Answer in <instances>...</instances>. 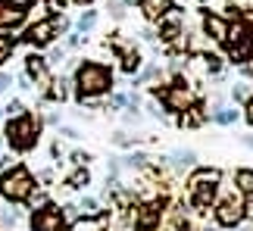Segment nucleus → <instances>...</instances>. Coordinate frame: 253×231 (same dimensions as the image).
Masks as SVG:
<instances>
[{
	"label": "nucleus",
	"instance_id": "28",
	"mask_svg": "<svg viewBox=\"0 0 253 231\" xmlns=\"http://www.w3.org/2000/svg\"><path fill=\"white\" fill-rule=\"evenodd\" d=\"M6 113H9V116H19V113H22V100H9Z\"/></svg>",
	"mask_w": 253,
	"mask_h": 231
},
{
	"label": "nucleus",
	"instance_id": "25",
	"mask_svg": "<svg viewBox=\"0 0 253 231\" xmlns=\"http://www.w3.org/2000/svg\"><path fill=\"white\" fill-rule=\"evenodd\" d=\"M9 84H13V75H9V72H0V94L9 91Z\"/></svg>",
	"mask_w": 253,
	"mask_h": 231
},
{
	"label": "nucleus",
	"instance_id": "17",
	"mask_svg": "<svg viewBox=\"0 0 253 231\" xmlns=\"http://www.w3.org/2000/svg\"><path fill=\"white\" fill-rule=\"evenodd\" d=\"M13 47H16V38L13 35H0V63L3 60H9V53H13Z\"/></svg>",
	"mask_w": 253,
	"mask_h": 231
},
{
	"label": "nucleus",
	"instance_id": "4",
	"mask_svg": "<svg viewBox=\"0 0 253 231\" xmlns=\"http://www.w3.org/2000/svg\"><path fill=\"white\" fill-rule=\"evenodd\" d=\"M216 185H219V172L216 169H200L191 175V197L197 206H210L216 200Z\"/></svg>",
	"mask_w": 253,
	"mask_h": 231
},
{
	"label": "nucleus",
	"instance_id": "3",
	"mask_svg": "<svg viewBox=\"0 0 253 231\" xmlns=\"http://www.w3.org/2000/svg\"><path fill=\"white\" fill-rule=\"evenodd\" d=\"M3 134H6V144L13 150H19V153L32 150L35 144H38V122H35V116H28V113L13 116Z\"/></svg>",
	"mask_w": 253,
	"mask_h": 231
},
{
	"label": "nucleus",
	"instance_id": "15",
	"mask_svg": "<svg viewBox=\"0 0 253 231\" xmlns=\"http://www.w3.org/2000/svg\"><path fill=\"white\" fill-rule=\"evenodd\" d=\"M247 38H250V28H247L244 22H235V25H228V35H225V41L238 44V41H247Z\"/></svg>",
	"mask_w": 253,
	"mask_h": 231
},
{
	"label": "nucleus",
	"instance_id": "32",
	"mask_svg": "<svg viewBox=\"0 0 253 231\" xmlns=\"http://www.w3.org/2000/svg\"><path fill=\"white\" fill-rule=\"evenodd\" d=\"M125 3H138V0H125Z\"/></svg>",
	"mask_w": 253,
	"mask_h": 231
},
{
	"label": "nucleus",
	"instance_id": "34",
	"mask_svg": "<svg viewBox=\"0 0 253 231\" xmlns=\"http://www.w3.org/2000/svg\"><path fill=\"white\" fill-rule=\"evenodd\" d=\"M82 3H87V0H82Z\"/></svg>",
	"mask_w": 253,
	"mask_h": 231
},
{
	"label": "nucleus",
	"instance_id": "30",
	"mask_svg": "<svg viewBox=\"0 0 253 231\" xmlns=\"http://www.w3.org/2000/svg\"><path fill=\"white\" fill-rule=\"evenodd\" d=\"M235 97L238 100H247V88H244V84H238V88H235Z\"/></svg>",
	"mask_w": 253,
	"mask_h": 231
},
{
	"label": "nucleus",
	"instance_id": "33",
	"mask_svg": "<svg viewBox=\"0 0 253 231\" xmlns=\"http://www.w3.org/2000/svg\"><path fill=\"white\" fill-rule=\"evenodd\" d=\"M0 116H3V107H0Z\"/></svg>",
	"mask_w": 253,
	"mask_h": 231
},
{
	"label": "nucleus",
	"instance_id": "22",
	"mask_svg": "<svg viewBox=\"0 0 253 231\" xmlns=\"http://www.w3.org/2000/svg\"><path fill=\"white\" fill-rule=\"evenodd\" d=\"M172 159H175V166L181 169V166H191V162H194V153H191V150H178Z\"/></svg>",
	"mask_w": 253,
	"mask_h": 231
},
{
	"label": "nucleus",
	"instance_id": "2",
	"mask_svg": "<svg viewBox=\"0 0 253 231\" xmlns=\"http://www.w3.org/2000/svg\"><path fill=\"white\" fill-rule=\"evenodd\" d=\"M32 191H35V178L25 166H9V172L0 175V197L9 200V203H25Z\"/></svg>",
	"mask_w": 253,
	"mask_h": 231
},
{
	"label": "nucleus",
	"instance_id": "31",
	"mask_svg": "<svg viewBox=\"0 0 253 231\" xmlns=\"http://www.w3.org/2000/svg\"><path fill=\"white\" fill-rule=\"evenodd\" d=\"M247 122H250V125H253V100H250V103H247Z\"/></svg>",
	"mask_w": 253,
	"mask_h": 231
},
{
	"label": "nucleus",
	"instance_id": "24",
	"mask_svg": "<svg viewBox=\"0 0 253 231\" xmlns=\"http://www.w3.org/2000/svg\"><path fill=\"white\" fill-rule=\"evenodd\" d=\"M16 222H19V213H16V209H6V213H3V225L16 228Z\"/></svg>",
	"mask_w": 253,
	"mask_h": 231
},
{
	"label": "nucleus",
	"instance_id": "18",
	"mask_svg": "<svg viewBox=\"0 0 253 231\" xmlns=\"http://www.w3.org/2000/svg\"><path fill=\"white\" fill-rule=\"evenodd\" d=\"M212 119H216V122H222V125H228V122H235V110L216 107V110H212Z\"/></svg>",
	"mask_w": 253,
	"mask_h": 231
},
{
	"label": "nucleus",
	"instance_id": "16",
	"mask_svg": "<svg viewBox=\"0 0 253 231\" xmlns=\"http://www.w3.org/2000/svg\"><path fill=\"white\" fill-rule=\"evenodd\" d=\"M69 231H103V228H100V222H97V216H82Z\"/></svg>",
	"mask_w": 253,
	"mask_h": 231
},
{
	"label": "nucleus",
	"instance_id": "19",
	"mask_svg": "<svg viewBox=\"0 0 253 231\" xmlns=\"http://www.w3.org/2000/svg\"><path fill=\"white\" fill-rule=\"evenodd\" d=\"M75 209H79L82 216H97V213H100V209H97V200H91V197H84Z\"/></svg>",
	"mask_w": 253,
	"mask_h": 231
},
{
	"label": "nucleus",
	"instance_id": "21",
	"mask_svg": "<svg viewBox=\"0 0 253 231\" xmlns=\"http://www.w3.org/2000/svg\"><path fill=\"white\" fill-rule=\"evenodd\" d=\"M87 181H91V175H87V169H84V172H75V175L69 178V188H75V191H79V188H84V185H87Z\"/></svg>",
	"mask_w": 253,
	"mask_h": 231
},
{
	"label": "nucleus",
	"instance_id": "29",
	"mask_svg": "<svg viewBox=\"0 0 253 231\" xmlns=\"http://www.w3.org/2000/svg\"><path fill=\"white\" fill-rule=\"evenodd\" d=\"M19 88H25V91H32L35 84H32V78H28V75H22V78H19Z\"/></svg>",
	"mask_w": 253,
	"mask_h": 231
},
{
	"label": "nucleus",
	"instance_id": "10",
	"mask_svg": "<svg viewBox=\"0 0 253 231\" xmlns=\"http://www.w3.org/2000/svg\"><path fill=\"white\" fill-rule=\"evenodd\" d=\"M203 32H207L212 41H225L228 22H225V19H219V16H203Z\"/></svg>",
	"mask_w": 253,
	"mask_h": 231
},
{
	"label": "nucleus",
	"instance_id": "26",
	"mask_svg": "<svg viewBox=\"0 0 253 231\" xmlns=\"http://www.w3.org/2000/svg\"><path fill=\"white\" fill-rule=\"evenodd\" d=\"M3 3H9V6H16V9H28L35 3V0H3Z\"/></svg>",
	"mask_w": 253,
	"mask_h": 231
},
{
	"label": "nucleus",
	"instance_id": "8",
	"mask_svg": "<svg viewBox=\"0 0 253 231\" xmlns=\"http://www.w3.org/2000/svg\"><path fill=\"white\" fill-rule=\"evenodd\" d=\"M25 75H28L32 81H38V88H44V84L50 81V72H47V60H44V56H38V53L25 56Z\"/></svg>",
	"mask_w": 253,
	"mask_h": 231
},
{
	"label": "nucleus",
	"instance_id": "5",
	"mask_svg": "<svg viewBox=\"0 0 253 231\" xmlns=\"http://www.w3.org/2000/svg\"><path fill=\"white\" fill-rule=\"evenodd\" d=\"M63 222H66L63 209H56L53 203H44L32 213V231H60Z\"/></svg>",
	"mask_w": 253,
	"mask_h": 231
},
{
	"label": "nucleus",
	"instance_id": "6",
	"mask_svg": "<svg viewBox=\"0 0 253 231\" xmlns=\"http://www.w3.org/2000/svg\"><path fill=\"white\" fill-rule=\"evenodd\" d=\"M53 35H56V16L41 19V22L28 25L25 41H28V44H35V47H44V44H50V41H53Z\"/></svg>",
	"mask_w": 253,
	"mask_h": 231
},
{
	"label": "nucleus",
	"instance_id": "27",
	"mask_svg": "<svg viewBox=\"0 0 253 231\" xmlns=\"http://www.w3.org/2000/svg\"><path fill=\"white\" fill-rule=\"evenodd\" d=\"M110 107H128V97H125V94H116V97H110Z\"/></svg>",
	"mask_w": 253,
	"mask_h": 231
},
{
	"label": "nucleus",
	"instance_id": "13",
	"mask_svg": "<svg viewBox=\"0 0 253 231\" xmlns=\"http://www.w3.org/2000/svg\"><path fill=\"white\" fill-rule=\"evenodd\" d=\"M253 56V41L247 38V41H238V44H231V60L235 63H247Z\"/></svg>",
	"mask_w": 253,
	"mask_h": 231
},
{
	"label": "nucleus",
	"instance_id": "20",
	"mask_svg": "<svg viewBox=\"0 0 253 231\" xmlns=\"http://www.w3.org/2000/svg\"><path fill=\"white\" fill-rule=\"evenodd\" d=\"M94 22H97V13H94V9H87V13L79 19V32H82V35H84V32H91Z\"/></svg>",
	"mask_w": 253,
	"mask_h": 231
},
{
	"label": "nucleus",
	"instance_id": "9",
	"mask_svg": "<svg viewBox=\"0 0 253 231\" xmlns=\"http://www.w3.org/2000/svg\"><path fill=\"white\" fill-rule=\"evenodd\" d=\"M131 222L138 225L141 231L153 228V225L160 222V203H157V206H141V209H134V213H131Z\"/></svg>",
	"mask_w": 253,
	"mask_h": 231
},
{
	"label": "nucleus",
	"instance_id": "23",
	"mask_svg": "<svg viewBox=\"0 0 253 231\" xmlns=\"http://www.w3.org/2000/svg\"><path fill=\"white\" fill-rule=\"evenodd\" d=\"M125 72H134V69H138V66H141V56L138 53H128V56H125Z\"/></svg>",
	"mask_w": 253,
	"mask_h": 231
},
{
	"label": "nucleus",
	"instance_id": "12",
	"mask_svg": "<svg viewBox=\"0 0 253 231\" xmlns=\"http://www.w3.org/2000/svg\"><path fill=\"white\" fill-rule=\"evenodd\" d=\"M144 13H147V19H163L172 9V0H141Z\"/></svg>",
	"mask_w": 253,
	"mask_h": 231
},
{
	"label": "nucleus",
	"instance_id": "14",
	"mask_svg": "<svg viewBox=\"0 0 253 231\" xmlns=\"http://www.w3.org/2000/svg\"><path fill=\"white\" fill-rule=\"evenodd\" d=\"M235 181H238V191H241V194L253 197V169H238L235 172Z\"/></svg>",
	"mask_w": 253,
	"mask_h": 231
},
{
	"label": "nucleus",
	"instance_id": "7",
	"mask_svg": "<svg viewBox=\"0 0 253 231\" xmlns=\"http://www.w3.org/2000/svg\"><path fill=\"white\" fill-rule=\"evenodd\" d=\"M216 219H219V225H225V228H235L241 219H244V203H241L238 197H228V200H222V203L216 206Z\"/></svg>",
	"mask_w": 253,
	"mask_h": 231
},
{
	"label": "nucleus",
	"instance_id": "1",
	"mask_svg": "<svg viewBox=\"0 0 253 231\" xmlns=\"http://www.w3.org/2000/svg\"><path fill=\"white\" fill-rule=\"evenodd\" d=\"M75 88H79V100H91L97 94H106L113 88V72L100 63H82L75 72Z\"/></svg>",
	"mask_w": 253,
	"mask_h": 231
},
{
	"label": "nucleus",
	"instance_id": "11",
	"mask_svg": "<svg viewBox=\"0 0 253 231\" xmlns=\"http://www.w3.org/2000/svg\"><path fill=\"white\" fill-rule=\"evenodd\" d=\"M163 100H166L169 110H188V107H191V94L184 91V88H169V91H163Z\"/></svg>",
	"mask_w": 253,
	"mask_h": 231
}]
</instances>
